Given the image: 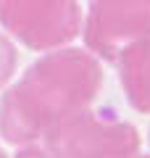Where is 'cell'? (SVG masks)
<instances>
[{"mask_svg": "<svg viewBox=\"0 0 150 158\" xmlns=\"http://www.w3.org/2000/svg\"><path fill=\"white\" fill-rule=\"evenodd\" d=\"M77 0H0V27L37 53L58 50L82 34Z\"/></svg>", "mask_w": 150, "mask_h": 158, "instance_id": "3", "label": "cell"}, {"mask_svg": "<svg viewBox=\"0 0 150 158\" xmlns=\"http://www.w3.org/2000/svg\"><path fill=\"white\" fill-rule=\"evenodd\" d=\"M82 34L90 53L116 61L127 45L150 37V0H90Z\"/></svg>", "mask_w": 150, "mask_h": 158, "instance_id": "4", "label": "cell"}, {"mask_svg": "<svg viewBox=\"0 0 150 158\" xmlns=\"http://www.w3.org/2000/svg\"><path fill=\"white\" fill-rule=\"evenodd\" d=\"M116 63L129 106L140 113H150V37L127 45Z\"/></svg>", "mask_w": 150, "mask_h": 158, "instance_id": "5", "label": "cell"}, {"mask_svg": "<svg viewBox=\"0 0 150 158\" xmlns=\"http://www.w3.org/2000/svg\"><path fill=\"white\" fill-rule=\"evenodd\" d=\"M16 158H48V153L42 150V145H24L19 148Z\"/></svg>", "mask_w": 150, "mask_h": 158, "instance_id": "7", "label": "cell"}, {"mask_svg": "<svg viewBox=\"0 0 150 158\" xmlns=\"http://www.w3.org/2000/svg\"><path fill=\"white\" fill-rule=\"evenodd\" d=\"M16 66H19V53L13 48V42L0 34V90L11 85L13 74H16Z\"/></svg>", "mask_w": 150, "mask_h": 158, "instance_id": "6", "label": "cell"}, {"mask_svg": "<svg viewBox=\"0 0 150 158\" xmlns=\"http://www.w3.org/2000/svg\"><path fill=\"white\" fill-rule=\"evenodd\" d=\"M0 158H8V156H6V150H3V148H0Z\"/></svg>", "mask_w": 150, "mask_h": 158, "instance_id": "8", "label": "cell"}, {"mask_svg": "<svg viewBox=\"0 0 150 158\" xmlns=\"http://www.w3.org/2000/svg\"><path fill=\"white\" fill-rule=\"evenodd\" d=\"M134 158H150V156H140V153H137V156H134Z\"/></svg>", "mask_w": 150, "mask_h": 158, "instance_id": "9", "label": "cell"}, {"mask_svg": "<svg viewBox=\"0 0 150 158\" xmlns=\"http://www.w3.org/2000/svg\"><path fill=\"white\" fill-rule=\"evenodd\" d=\"M103 90V66L82 48L48 50L0 98V137L16 148L40 145L56 124L92 108Z\"/></svg>", "mask_w": 150, "mask_h": 158, "instance_id": "1", "label": "cell"}, {"mask_svg": "<svg viewBox=\"0 0 150 158\" xmlns=\"http://www.w3.org/2000/svg\"><path fill=\"white\" fill-rule=\"evenodd\" d=\"M40 145L48 158H134L142 140L129 121L87 108L56 124Z\"/></svg>", "mask_w": 150, "mask_h": 158, "instance_id": "2", "label": "cell"}]
</instances>
